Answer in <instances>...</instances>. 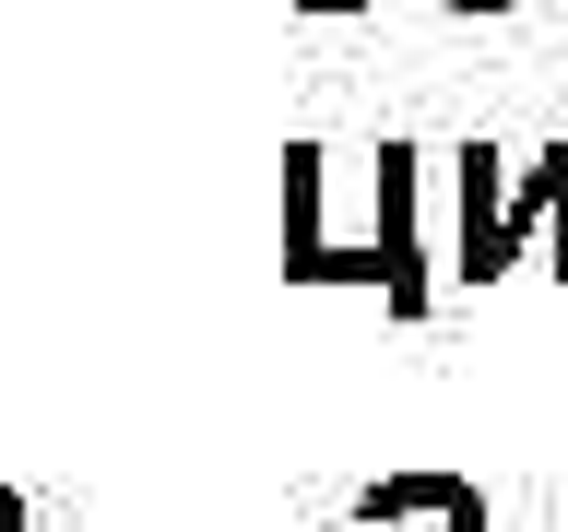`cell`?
Returning <instances> with one entry per match:
<instances>
[{"label":"cell","mask_w":568,"mask_h":532,"mask_svg":"<svg viewBox=\"0 0 568 532\" xmlns=\"http://www.w3.org/2000/svg\"><path fill=\"white\" fill-rule=\"evenodd\" d=\"M450 202H462V248H450L462 284L521 273L532 248H545V273L568 284V142H545L521 166H509L497 142H462L450 154Z\"/></svg>","instance_id":"obj_1"},{"label":"cell","mask_w":568,"mask_h":532,"mask_svg":"<svg viewBox=\"0 0 568 532\" xmlns=\"http://www.w3.org/2000/svg\"><path fill=\"white\" fill-rule=\"evenodd\" d=\"M415 190H426V154H415V142H379V166H367V248H379V308L390 319H426V308H438Z\"/></svg>","instance_id":"obj_2"},{"label":"cell","mask_w":568,"mask_h":532,"mask_svg":"<svg viewBox=\"0 0 568 532\" xmlns=\"http://www.w3.org/2000/svg\"><path fill=\"white\" fill-rule=\"evenodd\" d=\"M426 521H486L474 473H379L355 485V532H426Z\"/></svg>","instance_id":"obj_3"},{"label":"cell","mask_w":568,"mask_h":532,"mask_svg":"<svg viewBox=\"0 0 568 532\" xmlns=\"http://www.w3.org/2000/svg\"><path fill=\"white\" fill-rule=\"evenodd\" d=\"M284 12H308V24H344V12H379V0H284Z\"/></svg>","instance_id":"obj_4"},{"label":"cell","mask_w":568,"mask_h":532,"mask_svg":"<svg viewBox=\"0 0 568 532\" xmlns=\"http://www.w3.org/2000/svg\"><path fill=\"white\" fill-rule=\"evenodd\" d=\"M438 12H462V24H497V12H521V0H438Z\"/></svg>","instance_id":"obj_5"},{"label":"cell","mask_w":568,"mask_h":532,"mask_svg":"<svg viewBox=\"0 0 568 532\" xmlns=\"http://www.w3.org/2000/svg\"><path fill=\"white\" fill-rule=\"evenodd\" d=\"M0 532H24V497H0Z\"/></svg>","instance_id":"obj_6"},{"label":"cell","mask_w":568,"mask_h":532,"mask_svg":"<svg viewBox=\"0 0 568 532\" xmlns=\"http://www.w3.org/2000/svg\"><path fill=\"white\" fill-rule=\"evenodd\" d=\"M426 532H486V521H426Z\"/></svg>","instance_id":"obj_7"}]
</instances>
